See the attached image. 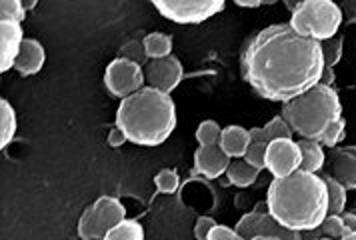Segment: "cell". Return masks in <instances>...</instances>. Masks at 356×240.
Masks as SVG:
<instances>
[{
    "instance_id": "obj_1",
    "label": "cell",
    "mask_w": 356,
    "mask_h": 240,
    "mask_svg": "<svg viewBox=\"0 0 356 240\" xmlns=\"http://www.w3.org/2000/svg\"><path fill=\"white\" fill-rule=\"evenodd\" d=\"M244 80L266 100L289 102L321 82V42L300 36L291 24H270L243 47Z\"/></svg>"
},
{
    "instance_id": "obj_2",
    "label": "cell",
    "mask_w": 356,
    "mask_h": 240,
    "mask_svg": "<svg viewBox=\"0 0 356 240\" xmlns=\"http://www.w3.org/2000/svg\"><path fill=\"white\" fill-rule=\"evenodd\" d=\"M266 207L276 223L294 232H312L328 216V191L323 176L296 170L275 178L268 186Z\"/></svg>"
},
{
    "instance_id": "obj_3",
    "label": "cell",
    "mask_w": 356,
    "mask_h": 240,
    "mask_svg": "<svg viewBox=\"0 0 356 240\" xmlns=\"http://www.w3.org/2000/svg\"><path fill=\"white\" fill-rule=\"evenodd\" d=\"M116 127L124 130L132 144L161 146L177 128V104L170 95L145 86L116 109Z\"/></svg>"
},
{
    "instance_id": "obj_4",
    "label": "cell",
    "mask_w": 356,
    "mask_h": 240,
    "mask_svg": "<svg viewBox=\"0 0 356 240\" xmlns=\"http://www.w3.org/2000/svg\"><path fill=\"white\" fill-rule=\"evenodd\" d=\"M282 118L291 125L294 134L305 141H321L326 128L342 118L339 93L330 86L316 84L300 96L282 104Z\"/></svg>"
},
{
    "instance_id": "obj_5",
    "label": "cell",
    "mask_w": 356,
    "mask_h": 240,
    "mask_svg": "<svg viewBox=\"0 0 356 240\" xmlns=\"http://www.w3.org/2000/svg\"><path fill=\"white\" fill-rule=\"evenodd\" d=\"M291 8L292 16L289 24L300 36L316 42L337 36L340 24L344 22L340 4L332 0H305L291 4Z\"/></svg>"
},
{
    "instance_id": "obj_6",
    "label": "cell",
    "mask_w": 356,
    "mask_h": 240,
    "mask_svg": "<svg viewBox=\"0 0 356 240\" xmlns=\"http://www.w3.org/2000/svg\"><path fill=\"white\" fill-rule=\"evenodd\" d=\"M154 8L177 24H200L225 10L222 0H154Z\"/></svg>"
},
{
    "instance_id": "obj_7",
    "label": "cell",
    "mask_w": 356,
    "mask_h": 240,
    "mask_svg": "<svg viewBox=\"0 0 356 240\" xmlns=\"http://www.w3.org/2000/svg\"><path fill=\"white\" fill-rule=\"evenodd\" d=\"M145 66L127 61V58H114L104 70V86L114 98H129L134 93L145 88Z\"/></svg>"
},
{
    "instance_id": "obj_8",
    "label": "cell",
    "mask_w": 356,
    "mask_h": 240,
    "mask_svg": "<svg viewBox=\"0 0 356 240\" xmlns=\"http://www.w3.org/2000/svg\"><path fill=\"white\" fill-rule=\"evenodd\" d=\"M234 228L246 240L254 239V237H275L278 240H302L300 232L289 230V228H284V226L276 223L275 218L270 216V212H268L266 202L259 205L254 210H250L244 216H241V221L236 223Z\"/></svg>"
},
{
    "instance_id": "obj_9",
    "label": "cell",
    "mask_w": 356,
    "mask_h": 240,
    "mask_svg": "<svg viewBox=\"0 0 356 240\" xmlns=\"http://www.w3.org/2000/svg\"><path fill=\"white\" fill-rule=\"evenodd\" d=\"M266 170L275 178H284V176L294 175L300 170L302 164V152L300 146L294 138H278L273 141L266 148Z\"/></svg>"
},
{
    "instance_id": "obj_10",
    "label": "cell",
    "mask_w": 356,
    "mask_h": 240,
    "mask_svg": "<svg viewBox=\"0 0 356 240\" xmlns=\"http://www.w3.org/2000/svg\"><path fill=\"white\" fill-rule=\"evenodd\" d=\"M146 84L161 93L170 95L177 90L178 84L184 79V68L177 56H166L161 61H148L145 66Z\"/></svg>"
},
{
    "instance_id": "obj_11",
    "label": "cell",
    "mask_w": 356,
    "mask_h": 240,
    "mask_svg": "<svg viewBox=\"0 0 356 240\" xmlns=\"http://www.w3.org/2000/svg\"><path fill=\"white\" fill-rule=\"evenodd\" d=\"M328 176L346 191H356V146H337L328 154Z\"/></svg>"
},
{
    "instance_id": "obj_12",
    "label": "cell",
    "mask_w": 356,
    "mask_h": 240,
    "mask_svg": "<svg viewBox=\"0 0 356 240\" xmlns=\"http://www.w3.org/2000/svg\"><path fill=\"white\" fill-rule=\"evenodd\" d=\"M22 42H24L22 24L0 22V72L2 74L15 68Z\"/></svg>"
},
{
    "instance_id": "obj_13",
    "label": "cell",
    "mask_w": 356,
    "mask_h": 240,
    "mask_svg": "<svg viewBox=\"0 0 356 240\" xmlns=\"http://www.w3.org/2000/svg\"><path fill=\"white\" fill-rule=\"evenodd\" d=\"M230 160L232 159H228L220 144L198 146L195 150V170L207 178H218L227 175Z\"/></svg>"
},
{
    "instance_id": "obj_14",
    "label": "cell",
    "mask_w": 356,
    "mask_h": 240,
    "mask_svg": "<svg viewBox=\"0 0 356 240\" xmlns=\"http://www.w3.org/2000/svg\"><path fill=\"white\" fill-rule=\"evenodd\" d=\"M44 61H47L44 47L36 38H24L17 64H15V70L20 77H31V74H36L42 70Z\"/></svg>"
},
{
    "instance_id": "obj_15",
    "label": "cell",
    "mask_w": 356,
    "mask_h": 240,
    "mask_svg": "<svg viewBox=\"0 0 356 240\" xmlns=\"http://www.w3.org/2000/svg\"><path fill=\"white\" fill-rule=\"evenodd\" d=\"M92 208H95V216H97V223L102 234H106L111 228L127 218V208L114 196H100L92 205Z\"/></svg>"
},
{
    "instance_id": "obj_16",
    "label": "cell",
    "mask_w": 356,
    "mask_h": 240,
    "mask_svg": "<svg viewBox=\"0 0 356 240\" xmlns=\"http://www.w3.org/2000/svg\"><path fill=\"white\" fill-rule=\"evenodd\" d=\"M218 144L227 152L228 159H244V154L250 146V132L244 127L230 125V127L222 128V136H220Z\"/></svg>"
},
{
    "instance_id": "obj_17",
    "label": "cell",
    "mask_w": 356,
    "mask_h": 240,
    "mask_svg": "<svg viewBox=\"0 0 356 240\" xmlns=\"http://www.w3.org/2000/svg\"><path fill=\"white\" fill-rule=\"evenodd\" d=\"M260 170L254 168L252 164H248L244 159L230 160V166L227 170V178L230 184L238 186V189H248L259 180Z\"/></svg>"
},
{
    "instance_id": "obj_18",
    "label": "cell",
    "mask_w": 356,
    "mask_h": 240,
    "mask_svg": "<svg viewBox=\"0 0 356 240\" xmlns=\"http://www.w3.org/2000/svg\"><path fill=\"white\" fill-rule=\"evenodd\" d=\"M300 146V152H302V164H300V170L305 173H312V175H318L324 168V148L323 144L316 143V141H298Z\"/></svg>"
},
{
    "instance_id": "obj_19",
    "label": "cell",
    "mask_w": 356,
    "mask_h": 240,
    "mask_svg": "<svg viewBox=\"0 0 356 240\" xmlns=\"http://www.w3.org/2000/svg\"><path fill=\"white\" fill-rule=\"evenodd\" d=\"M143 47H145L148 61H161L166 56H172V36L164 34V32H150L143 38Z\"/></svg>"
},
{
    "instance_id": "obj_20",
    "label": "cell",
    "mask_w": 356,
    "mask_h": 240,
    "mask_svg": "<svg viewBox=\"0 0 356 240\" xmlns=\"http://www.w3.org/2000/svg\"><path fill=\"white\" fill-rule=\"evenodd\" d=\"M15 134H17V112L6 98H2L0 100V148L2 150L13 143Z\"/></svg>"
},
{
    "instance_id": "obj_21",
    "label": "cell",
    "mask_w": 356,
    "mask_h": 240,
    "mask_svg": "<svg viewBox=\"0 0 356 240\" xmlns=\"http://www.w3.org/2000/svg\"><path fill=\"white\" fill-rule=\"evenodd\" d=\"M324 184H326V191H328V214H339L342 216L346 212V189L337 182L332 176L324 175L323 176Z\"/></svg>"
},
{
    "instance_id": "obj_22",
    "label": "cell",
    "mask_w": 356,
    "mask_h": 240,
    "mask_svg": "<svg viewBox=\"0 0 356 240\" xmlns=\"http://www.w3.org/2000/svg\"><path fill=\"white\" fill-rule=\"evenodd\" d=\"M102 240H145V228L138 221L124 218L122 223L111 228Z\"/></svg>"
},
{
    "instance_id": "obj_23",
    "label": "cell",
    "mask_w": 356,
    "mask_h": 240,
    "mask_svg": "<svg viewBox=\"0 0 356 240\" xmlns=\"http://www.w3.org/2000/svg\"><path fill=\"white\" fill-rule=\"evenodd\" d=\"M312 232H314V239L328 237V239L340 240L344 234H348V228H346V224L342 221V216H339V214H328L324 218V223L316 230H312Z\"/></svg>"
},
{
    "instance_id": "obj_24",
    "label": "cell",
    "mask_w": 356,
    "mask_h": 240,
    "mask_svg": "<svg viewBox=\"0 0 356 240\" xmlns=\"http://www.w3.org/2000/svg\"><path fill=\"white\" fill-rule=\"evenodd\" d=\"M79 237L82 240H102L104 234L100 230V226L97 223V216H95V208L88 207L79 218Z\"/></svg>"
},
{
    "instance_id": "obj_25",
    "label": "cell",
    "mask_w": 356,
    "mask_h": 240,
    "mask_svg": "<svg viewBox=\"0 0 356 240\" xmlns=\"http://www.w3.org/2000/svg\"><path fill=\"white\" fill-rule=\"evenodd\" d=\"M342 48H344V34L342 32H339L337 36H332L328 40H323L321 42V50H323L324 66L334 68L340 63V58H342Z\"/></svg>"
},
{
    "instance_id": "obj_26",
    "label": "cell",
    "mask_w": 356,
    "mask_h": 240,
    "mask_svg": "<svg viewBox=\"0 0 356 240\" xmlns=\"http://www.w3.org/2000/svg\"><path fill=\"white\" fill-rule=\"evenodd\" d=\"M222 136V127L214 120H202L196 128V141L200 146H211V144L220 143Z\"/></svg>"
},
{
    "instance_id": "obj_27",
    "label": "cell",
    "mask_w": 356,
    "mask_h": 240,
    "mask_svg": "<svg viewBox=\"0 0 356 240\" xmlns=\"http://www.w3.org/2000/svg\"><path fill=\"white\" fill-rule=\"evenodd\" d=\"M24 18H26L24 2H20V0H2L0 2V22H17V24H22Z\"/></svg>"
},
{
    "instance_id": "obj_28",
    "label": "cell",
    "mask_w": 356,
    "mask_h": 240,
    "mask_svg": "<svg viewBox=\"0 0 356 240\" xmlns=\"http://www.w3.org/2000/svg\"><path fill=\"white\" fill-rule=\"evenodd\" d=\"M344 136H346V120L344 118H340L337 122H332L330 127L326 128V132L323 134V138L318 141V143L323 144V148H337L342 141H344Z\"/></svg>"
},
{
    "instance_id": "obj_29",
    "label": "cell",
    "mask_w": 356,
    "mask_h": 240,
    "mask_svg": "<svg viewBox=\"0 0 356 240\" xmlns=\"http://www.w3.org/2000/svg\"><path fill=\"white\" fill-rule=\"evenodd\" d=\"M264 130H266V136H268L270 143H273V141H278V138H292V134H294V130H292L291 125L282 118V114H280V116H275L273 120H268V122L264 125Z\"/></svg>"
},
{
    "instance_id": "obj_30",
    "label": "cell",
    "mask_w": 356,
    "mask_h": 240,
    "mask_svg": "<svg viewBox=\"0 0 356 240\" xmlns=\"http://www.w3.org/2000/svg\"><path fill=\"white\" fill-rule=\"evenodd\" d=\"M154 184L162 194H175L178 191V186H180V176L172 168H164L154 176Z\"/></svg>"
},
{
    "instance_id": "obj_31",
    "label": "cell",
    "mask_w": 356,
    "mask_h": 240,
    "mask_svg": "<svg viewBox=\"0 0 356 240\" xmlns=\"http://www.w3.org/2000/svg\"><path fill=\"white\" fill-rule=\"evenodd\" d=\"M268 144L270 143H250L246 154H244V160H246L248 164H252L254 168H259L260 173L266 168L264 160H266V148H268Z\"/></svg>"
},
{
    "instance_id": "obj_32",
    "label": "cell",
    "mask_w": 356,
    "mask_h": 240,
    "mask_svg": "<svg viewBox=\"0 0 356 240\" xmlns=\"http://www.w3.org/2000/svg\"><path fill=\"white\" fill-rule=\"evenodd\" d=\"M120 52H122V58H127V61H132V63L140 64V66H146V64H148V56H146L145 47H143V40H140V42H136V40L127 42Z\"/></svg>"
},
{
    "instance_id": "obj_33",
    "label": "cell",
    "mask_w": 356,
    "mask_h": 240,
    "mask_svg": "<svg viewBox=\"0 0 356 240\" xmlns=\"http://www.w3.org/2000/svg\"><path fill=\"white\" fill-rule=\"evenodd\" d=\"M207 240H246L243 234L236 232V228H228L225 224H216L211 230Z\"/></svg>"
},
{
    "instance_id": "obj_34",
    "label": "cell",
    "mask_w": 356,
    "mask_h": 240,
    "mask_svg": "<svg viewBox=\"0 0 356 240\" xmlns=\"http://www.w3.org/2000/svg\"><path fill=\"white\" fill-rule=\"evenodd\" d=\"M214 226H216V221H214V218H211V216H200L195 223V230H193V232H195V239L207 240Z\"/></svg>"
},
{
    "instance_id": "obj_35",
    "label": "cell",
    "mask_w": 356,
    "mask_h": 240,
    "mask_svg": "<svg viewBox=\"0 0 356 240\" xmlns=\"http://www.w3.org/2000/svg\"><path fill=\"white\" fill-rule=\"evenodd\" d=\"M127 143H129V136L124 134V130L114 125V128H111V132H108V146L111 148H120L122 144Z\"/></svg>"
},
{
    "instance_id": "obj_36",
    "label": "cell",
    "mask_w": 356,
    "mask_h": 240,
    "mask_svg": "<svg viewBox=\"0 0 356 240\" xmlns=\"http://www.w3.org/2000/svg\"><path fill=\"white\" fill-rule=\"evenodd\" d=\"M340 10L346 24H356V0H344L340 4Z\"/></svg>"
},
{
    "instance_id": "obj_37",
    "label": "cell",
    "mask_w": 356,
    "mask_h": 240,
    "mask_svg": "<svg viewBox=\"0 0 356 240\" xmlns=\"http://www.w3.org/2000/svg\"><path fill=\"white\" fill-rule=\"evenodd\" d=\"M334 79H337V77H334V68H330V66H324L323 77H321V84L334 88Z\"/></svg>"
},
{
    "instance_id": "obj_38",
    "label": "cell",
    "mask_w": 356,
    "mask_h": 240,
    "mask_svg": "<svg viewBox=\"0 0 356 240\" xmlns=\"http://www.w3.org/2000/svg\"><path fill=\"white\" fill-rule=\"evenodd\" d=\"M264 4H273V2H264V0H257V2H246V0H236V6L241 8H260Z\"/></svg>"
},
{
    "instance_id": "obj_39",
    "label": "cell",
    "mask_w": 356,
    "mask_h": 240,
    "mask_svg": "<svg viewBox=\"0 0 356 240\" xmlns=\"http://www.w3.org/2000/svg\"><path fill=\"white\" fill-rule=\"evenodd\" d=\"M342 221H344L348 230L356 232V214H353V212H344V214H342Z\"/></svg>"
},
{
    "instance_id": "obj_40",
    "label": "cell",
    "mask_w": 356,
    "mask_h": 240,
    "mask_svg": "<svg viewBox=\"0 0 356 240\" xmlns=\"http://www.w3.org/2000/svg\"><path fill=\"white\" fill-rule=\"evenodd\" d=\"M340 240H356V232H353V230H348V234H344Z\"/></svg>"
},
{
    "instance_id": "obj_41",
    "label": "cell",
    "mask_w": 356,
    "mask_h": 240,
    "mask_svg": "<svg viewBox=\"0 0 356 240\" xmlns=\"http://www.w3.org/2000/svg\"><path fill=\"white\" fill-rule=\"evenodd\" d=\"M250 240H278V239H275V237H254V239H250Z\"/></svg>"
},
{
    "instance_id": "obj_42",
    "label": "cell",
    "mask_w": 356,
    "mask_h": 240,
    "mask_svg": "<svg viewBox=\"0 0 356 240\" xmlns=\"http://www.w3.org/2000/svg\"><path fill=\"white\" fill-rule=\"evenodd\" d=\"M36 6V2H24V8L29 10V8H34Z\"/></svg>"
},
{
    "instance_id": "obj_43",
    "label": "cell",
    "mask_w": 356,
    "mask_h": 240,
    "mask_svg": "<svg viewBox=\"0 0 356 240\" xmlns=\"http://www.w3.org/2000/svg\"><path fill=\"white\" fill-rule=\"evenodd\" d=\"M310 240H334V239H328V237H318V239H310Z\"/></svg>"
},
{
    "instance_id": "obj_44",
    "label": "cell",
    "mask_w": 356,
    "mask_h": 240,
    "mask_svg": "<svg viewBox=\"0 0 356 240\" xmlns=\"http://www.w3.org/2000/svg\"><path fill=\"white\" fill-rule=\"evenodd\" d=\"M350 212H353V214H356V208H355V210H350Z\"/></svg>"
}]
</instances>
